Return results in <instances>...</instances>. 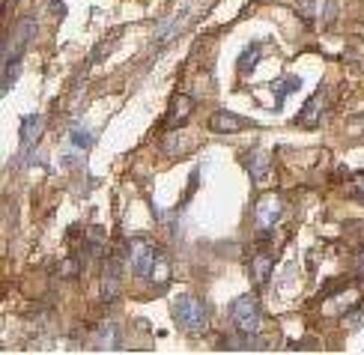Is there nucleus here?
I'll return each mask as SVG.
<instances>
[{
	"mask_svg": "<svg viewBox=\"0 0 364 355\" xmlns=\"http://www.w3.org/2000/svg\"><path fill=\"white\" fill-rule=\"evenodd\" d=\"M170 311H174V320L176 325L185 334H200V332H206V325H209V311H206V305H203V298H197V296H191V293H179L174 298V305H170Z\"/></svg>",
	"mask_w": 364,
	"mask_h": 355,
	"instance_id": "f257e3e1",
	"label": "nucleus"
},
{
	"mask_svg": "<svg viewBox=\"0 0 364 355\" xmlns=\"http://www.w3.org/2000/svg\"><path fill=\"white\" fill-rule=\"evenodd\" d=\"M230 323L236 332H245V334H257L260 325H263V314H260V305L254 296H239L236 302L230 305Z\"/></svg>",
	"mask_w": 364,
	"mask_h": 355,
	"instance_id": "f03ea898",
	"label": "nucleus"
},
{
	"mask_svg": "<svg viewBox=\"0 0 364 355\" xmlns=\"http://www.w3.org/2000/svg\"><path fill=\"white\" fill-rule=\"evenodd\" d=\"M156 248H152L150 239H132L129 242V263L134 269V275L138 278H150L152 272V263H156Z\"/></svg>",
	"mask_w": 364,
	"mask_h": 355,
	"instance_id": "7ed1b4c3",
	"label": "nucleus"
},
{
	"mask_svg": "<svg viewBox=\"0 0 364 355\" xmlns=\"http://www.w3.org/2000/svg\"><path fill=\"white\" fill-rule=\"evenodd\" d=\"M254 215H257V227H260V230H272V227L281 221V215H284V200H281L278 194H263L257 200Z\"/></svg>",
	"mask_w": 364,
	"mask_h": 355,
	"instance_id": "20e7f679",
	"label": "nucleus"
},
{
	"mask_svg": "<svg viewBox=\"0 0 364 355\" xmlns=\"http://www.w3.org/2000/svg\"><path fill=\"white\" fill-rule=\"evenodd\" d=\"M325 102H329V90L320 87L311 99H307V105L302 108V114H299V125H316V123H320V116L325 111Z\"/></svg>",
	"mask_w": 364,
	"mask_h": 355,
	"instance_id": "39448f33",
	"label": "nucleus"
},
{
	"mask_svg": "<svg viewBox=\"0 0 364 355\" xmlns=\"http://www.w3.org/2000/svg\"><path fill=\"white\" fill-rule=\"evenodd\" d=\"M33 36H36V21L33 18H21L15 27V33H12V45L6 48V57H21Z\"/></svg>",
	"mask_w": 364,
	"mask_h": 355,
	"instance_id": "423d86ee",
	"label": "nucleus"
},
{
	"mask_svg": "<svg viewBox=\"0 0 364 355\" xmlns=\"http://www.w3.org/2000/svg\"><path fill=\"white\" fill-rule=\"evenodd\" d=\"M191 111H194V99H188L185 93H176L174 99H170V111H168L165 125H168V129H176L179 123L188 120Z\"/></svg>",
	"mask_w": 364,
	"mask_h": 355,
	"instance_id": "0eeeda50",
	"label": "nucleus"
},
{
	"mask_svg": "<svg viewBox=\"0 0 364 355\" xmlns=\"http://www.w3.org/2000/svg\"><path fill=\"white\" fill-rule=\"evenodd\" d=\"M117 293H120V263L111 257L105 260V269H102V298L114 302Z\"/></svg>",
	"mask_w": 364,
	"mask_h": 355,
	"instance_id": "6e6552de",
	"label": "nucleus"
},
{
	"mask_svg": "<svg viewBox=\"0 0 364 355\" xmlns=\"http://www.w3.org/2000/svg\"><path fill=\"white\" fill-rule=\"evenodd\" d=\"M248 125V120H242V116H236L230 111H215L212 120H209V129H212L215 134H233Z\"/></svg>",
	"mask_w": 364,
	"mask_h": 355,
	"instance_id": "1a4fd4ad",
	"label": "nucleus"
},
{
	"mask_svg": "<svg viewBox=\"0 0 364 355\" xmlns=\"http://www.w3.org/2000/svg\"><path fill=\"white\" fill-rule=\"evenodd\" d=\"M45 129V116L42 114H27L21 116V147L30 150L36 141H39V134Z\"/></svg>",
	"mask_w": 364,
	"mask_h": 355,
	"instance_id": "9d476101",
	"label": "nucleus"
},
{
	"mask_svg": "<svg viewBox=\"0 0 364 355\" xmlns=\"http://www.w3.org/2000/svg\"><path fill=\"white\" fill-rule=\"evenodd\" d=\"M242 165H245V170H248L254 179H266L269 176V156L263 150H251L248 156H242Z\"/></svg>",
	"mask_w": 364,
	"mask_h": 355,
	"instance_id": "9b49d317",
	"label": "nucleus"
},
{
	"mask_svg": "<svg viewBox=\"0 0 364 355\" xmlns=\"http://www.w3.org/2000/svg\"><path fill=\"white\" fill-rule=\"evenodd\" d=\"M93 341H96V347H99V349H117V343H120V332H117V323L105 320V323L96 329Z\"/></svg>",
	"mask_w": 364,
	"mask_h": 355,
	"instance_id": "f8f14e48",
	"label": "nucleus"
},
{
	"mask_svg": "<svg viewBox=\"0 0 364 355\" xmlns=\"http://www.w3.org/2000/svg\"><path fill=\"white\" fill-rule=\"evenodd\" d=\"M272 266H275V263H272L269 254H257V257L251 260V275H254V281H257L260 287H263V284H269V278H272Z\"/></svg>",
	"mask_w": 364,
	"mask_h": 355,
	"instance_id": "ddd939ff",
	"label": "nucleus"
},
{
	"mask_svg": "<svg viewBox=\"0 0 364 355\" xmlns=\"http://www.w3.org/2000/svg\"><path fill=\"white\" fill-rule=\"evenodd\" d=\"M18 75H21V57H6V63H3V93H9V90L15 87Z\"/></svg>",
	"mask_w": 364,
	"mask_h": 355,
	"instance_id": "4468645a",
	"label": "nucleus"
},
{
	"mask_svg": "<svg viewBox=\"0 0 364 355\" xmlns=\"http://www.w3.org/2000/svg\"><path fill=\"white\" fill-rule=\"evenodd\" d=\"M150 281L156 287H165L168 281H170V263H168V257H156V263H152V272H150Z\"/></svg>",
	"mask_w": 364,
	"mask_h": 355,
	"instance_id": "2eb2a0df",
	"label": "nucleus"
},
{
	"mask_svg": "<svg viewBox=\"0 0 364 355\" xmlns=\"http://www.w3.org/2000/svg\"><path fill=\"white\" fill-rule=\"evenodd\" d=\"M299 87H302V81H299L296 75H290V78H281V81H275V84H272V93H275L278 105H281V99H287L290 93H296Z\"/></svg>",
	"mask_w": 364,
	"mask_h": 355,
	"instance_id": "dca6fc26",
	"label": "nucleus"
},
{
	"mask_svg": "<svg viewBox=\"0 0 364 355\" xmlns=\"http://www.w3.org/2000/svg\"><path fill=\"white\" fill-rule=\"evenodd\" d=\"M257 60H260V45L257 42H251L248 48H245L242 54H239V72L242 75H248V72L257 66Z\"/></svg>",
	"mask_w": 364,
	"mask_h": 355,
	"instance_id": "f3484780",
	"label": "nucleus"
},
{
	"mask_svg": "<svg viewBox=\"0 0 364 355\" xmlns=\"http://www.w3.org/2000/svg\"><path fill=\"white\" fill-rule=\"evenodd\" d=\"M72 143H75V147H90V143H93V134H87V132H72Z\"/></svg>",
	"mask_w": 364,
	"mask_h": 355,
	"instance_id": "a211bd4d",
	"label": "nucleus"
},
{
	"mask_svg": "<svg viewBox=\"0 0 364 355\" xmlns=\"http://www.w3.org/2000/svg\"><path fill=\"white\" fill-rule=\"evenodd\" d=\"M60 275H63V278H75V275H78V260H66V263H63V266H60Z\"/></svg>",
	"mask_w": 364,
	"mask_h": 355,
	"instance_id": "6ab92c4d",
	"label": "nucleus"
},
{
	"mask_svg": "<svg viewBox=\"0 0 364 355\" xmlns=\"http://www.w3.org/2000/svg\"><path fill=\"white\" fill-rule=\"evenodd\" d=\"M356 191L364 197V174H361V176H356Z\"/></svg>",
	"mask_w": 364,
	"mask_h": 355,
	"instance_id": "aec40b11",
	"label": "nucleus"
},
{
	"mask_svg": "<svg viewBox=\"0 0 364 355\" xmlns=\"http://www.w3.org/2000/svg\"><path fill=\"white\" fill-rule=\"evenodd\" d=\"M358 272L364 275V248H361V254H358Z\"/></svg>",
	"mask_w": 364,
	"mask_h": 355,
	"instance_id": "412c9836",
	"label": "nucleus"
}]
</instances>
